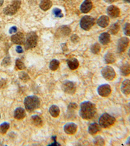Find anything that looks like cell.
<instances>
[{"label":"cell","mask_w":130,"mask_h":146,"mask_svg":"<svg viewBox=\"0 0 130 146\" xmlns=\"http://www.w3.org/2000/svg\"><path fill=\"white\" fill-rule=\"evenodd\" d=\"M120 30V25L118 23L113 24L109 28V31L112 35H116Z\"/></svg>","instance_id":"cell-28"},{"label":"cell","mask_w":130,"mask_h":146,"mask_svg":"<svg viewBox=\"0 0 130 146\" xmlns=\"http://www.w3.org/2000/svg\"><path fill=\"white\" fill-rule=\"evenodd\" d=\"M49 112L50 113L51 116L57 117L59 116V115L60 114V109L57 105H52L51 107L49 108Z\"/></svg>","instance_id":"cell-23"},{"label":"cell","mask_w":130,"mask_h":146,"mask_svg":"<svg viewBox=\"0 0 130 146\" xmlns=\"http://www.w3.org/2000/svg\"><path fill=\"white\" fill-rule=\"evenodd\" d=\"M62 88L64 92L68 94H74L76 90V86H75V84L70 81L64 82Z\"/></svg>","instance_id":"cell-8"},{"label":"cell","mask_w":130,"mask_h":146,"mask_svg":"<svg viewBox=\"0 0 130 146\" xmlns=\"http://www.w3.org/2000/svg\"><path fill=\"white\" fill-rule=\"evenodd\" d=\"M14 116H15V118L17 119H22L23 118H24L25 117V110L22 107L17 108V109L15 110Z\"/></svg>","instance_id":"cell-18"},{"label":"cell","mask_w":130,"mask_h":146,"mask_svg":"<svg viewBox=\"0 0 130 146\" xmlns=\"http://www.w3.org/2000/svg\"><path fill=\"white\" fill-rule=\"evenodd\" d=\"M77 105H76V103H70L69 106H68V111L71 110V112L74 111V110H75V109H77Z\"/></svg>","instance_id":"cell-36"},{"label":"cell","mask_w":130,"mask_h":146,"mask_svg":"<svg viewBox=\"0 0 130 146\" xmlns=\"http://www.w3.org/2000/svg\"><path fill=\"white\" fill-rule=\"evenodd\" d=\"M120 71L123 76H127L130 74V64L128 63H126L122 65L120 68Z\"/></svg>","instance_id":"cell-21"},{"label":"cell","mask_w":130,"mask_h":146,"mask_svg":"<svg viewBox=\"0 0 130 146\" xmlns=\"http://www.w3.org/2000/svg\"><path fill=\"white\" fill-rule=\"evenodd\" d=\"M129 122H130V116H129Z\"/></svg>","instance_id":"cell-46"},{"label":"cell","mask_w":130,"mask_h":146,"mask_svg":"<svg viewBox=\"0 0 130 146\" xmlns=\"http://www.w3.org/2000/svg\"><path fill=\"white\" fill-rule=\"evenodd\" d=\"M53 14L56 17L62 18L63 16V14L62 13V11H61V9L58 8H55L53 9Z\"/></svg>","instance_id":"cell-35"},{"label":"cell","mask_w":130,"mask_h":146,"mask_svg":"<svg viewBox=\"0 0 130 146\" xmlns=\"http://www.w3.org/2000/svg\"><path fill=\"white\" fill-rule=\"evenodd\" d=\"M16 31H17V27H15V26L12 27L11 29H9V33H11V34L15 33Z\"/></svg>","instance_id":"cell-38"},{"label":"cell","mask_w":130,"mask_h":146,"mask_svg":"<svg viewBox=\"0 0 130 146\" xmlns=\"http://www.w3.org/2000/svg\"><path fill=\"white\" fill-rule=\"evenodd\" d=\"M96 112V108L93 103L90 101H85L81 104L79 114L84 119H92Z\"/></svg>","instance_id":"cell-1"},{"label":"cell","mask_w":130,"mask_h":146,"mask_svg":"<svg viewBox=\"0 0 130 146\" xmlns=\"http://www.w3.org/2000/svg\"><path fill=\"white\" fill-rule=\"evenodd\" d=\"M9 129V123H7V122H5V123H3L1 125H0V133L2 134L6 133Z\"/></svg>","instance_id":"cell-29"},{"label":"cell","mask_w":130,"mask_h":146,"mask_svg":"<svg viewBox=\"0 0 130 146\" xmlns=\"http://www.w3.org/2000/svg\"><path fill=\"white\" fill-rule=\"evenodd\" d=\"M99 26L103 28L107 27L109 24V18L107 16H101L97 21Z\"/></svg>","instance_id":"cell-16"},{"label":"cell","mask_w":130,"mask_h":146,"mask_svg":"<svg viewBox=\"0 0 130 146\" xmlns=\"http://www.w3.org/2000/svg\"><path fill=\"white\" fill-rule=\"evenodd\" d=\"M98 93L101 97H107L111 93V88L109 84H102L98 87Z\"/></svg>","instance_id":"cell-10"},{"label":"cell","mask_w":130,"mask_h":146,"mask_svg":"<svg viewBox=\"0 0 130 146\" xmlns=\"http://www.w3.org/2000/svg\"><path fill=\"white\" fill-rule=\"evenodd\" d=\"M95 22V20L93 18L90 16H85L81 18L80 21V26L85 31H89L93 26Z\"/></svg>","instance_id":"cell-5"},{"label":"cell","mask_w":130,"mask_h":146,"mask_svg":"<svg viewBox=\"0 0 130 146\" xmlns=\"http://www.w3.org/2000/svg\"><path fill=\"white\" fill-rule=\"evenodd\" d=\"M77 126L74 123H68L64 127V131L68 135H74L77 131Z\"/></svg>","instance_id":"cell-13"},{"label":"cell","mask_w":130,"mask_h":146,"mask_svg":"<svg viewBox=\"0 0 130 146\" xmlns=\"http://www.w3.org/2000/svg\"><path fill=\"white\" fill-rule=\"evenodd\" d=\"M3 3V0H0V7H1Z\"/></svg>","instance_id":"cell-43"},{"label":"cell","mask_w":130,"mask_h":146,"mask_svg":"<svg viewBox=\"0 0 130 146\" xmlns=\"http://www.w3.org/2000/svg\"><path fill=\"white\" fill-rule=\"evenodd\" d=\"M21 1L20 0H15L12 2L11 5L3 9V13L5 15L9 16H13L17 13L18 9L20 8Z\"/></svg>","instance_id":"cell-4"},{"label":"cell","mask_w":130,"mask_h":146,"mask_svg":"<svg viewBox=\"0 0 130 146\" xmlns=\"http://www.w3.org/2000/svg\"><path fill=\"white\" fill-rule=\"evenodd\" d=\"M104 1H105V2H107V3H112L115 1V0H104Z\"/></svg>","instance_id":"cell-41"},{"label":"cell","mask_w":130,"mask_h":146,"mask_svg":"<svg viewBox=\"0 0 130 146\" xmlns=\"http://www.w3.org/2000/svg\"><path fill=\"white\" fill-rule=\"evenodd\" d=\"M16 51H17L18 53H23V49L20 46H18L16 48Z\"/></svg>","instance_id":"cell-39"},{"label":"cell","mask_w":130,"mask_h":146,"mask_svg":"<svg viewBox=\"0 0 130 146\" xmlns=\"http://www.w3.org/2000/svg\"><path fill=\"white\" fill-rule=\"evenodd\" d=\"M100 49H101V48H100V44L98 43L94 44V45H93L91 47V51L94 54H98L100 53Z\"/></svg>","instance_id":"cell-30"},{"label":"cell","mask_w":130,"mask_h":146,"mask_svg":"<svg viewBox=\"0 0 130 146\" xmlns=\"http://www.w3.org/2000/svg\"><path fill=\"white\" fill-rule=\"evenodd\" d=\"M122 92L126 96L130 94V80L126 79L122 82L121 85Z\"/></svg>","instance_id":"cell-15"},{"label":"cell","mask_w":130,"mask_h":146,"mask_svg":"<svg viewBox=\"0 0 130 146\" xmlns=\"http://www.w3.org/2000/svg\"><path fill=\"white\" fill-rule=\"evenodd\" d=\"M16 66L19 70H23L25 69V65L23 64V62L20 59H17L16 60Z\"/></svg>","instance_id":"cell-32"},{"label":"cell","mask_w":130,"mask_h":146,"mask_svg":"<svg viewBox=\"0 0 130 146\" xmlns=\"http://www.w3.org/2000/svg\"><path fill=\"white\" fill-rule=\"evenodd\" d=\"M101 75L107 81H112L115 78L116 73L112 67L105 66L101 70Z\"/></svg>","instance_id":"cell-7"},{"label":"cell","mask_w":130,"mask_h":146,"mask_svg":"<svg viewBox=\"0 0 130 146\" xmlns=\"http://www.w3.org/2000/svg\"><path fill=\"white\" fill-rule=\"evenodd\" d=\"M116 119L111 115L104 113L99 119V125L102 128H109L115 123Z\"/></svg>","instance_id":"cell-3"},{"label":"cell","mask_w":130,"mask_h":146,"mask_svg":"<svg viewBox=\"0 0 130 146\" xmlns=\"http://www.w3.org/2000/svg\"><path fill=\"white\" fill-rule=\"evenodd\" d=\"M71 39H72V40L74 42H77V41L78 40V39L79 38H78V36L77 35H73L72 38H71Z\"/></svg>","instance_id":"cell-40"},{"label":"cell","mask_w":130,"mask_h":146,"mask_svg":"<svg viewBox=\"0 0 130 146\" xmlns=\"http://www.w3.org/2000/svg\"><path fill=\"white\" fill-rule=\"evenodd\" d=\"M31 121L32 123L35 126L38 127H40L42 125V120L39 116H33L31 117Z\"/></svg>","instance_id":"cell-24"},{"label":"cell","mask_w":130,"mask_h":146,"mask_svg":"<svg viewBox=\"0 0 130 146\" xmlns=\"http://www.w3.org/2000/svg\"><path fill=\"white\" fill-rule=\"evenodd\" d=\"M52 6V2L51 0H41L40 3V7L43 11H48Z\"/></svg>","instance_id":"cell-19"},{"label":"cell","mask_w":130,"mask_h":146,"mask_svg":"<svg viewBox=\"0 0 130 146\" xmlns=\"http://www.w3.org/2000/svg\"><path fill=\"white\" fill-rule=\"evenodd\" d=\"M104 58H105V61L107 64H112L116 61L115 56L111 53H107L105 55Z\"/></svg>","instance_id":"cell-25"},{"label":"cell","mask_w":130,"mask_h":146,"mask_svg":"<svg viewBox=\"0 0 130 146\" xmlns=\"http://www.w3.org/2000/svg\"><path fill=\"white\" fill-rule=\"evenodd\" d=\"M99 40H100V43L102 44L103 45H107L110 42L111 37L110 35L108 33H103L100 35V37H99Z\"/></svg>","instance_id":"cell-17"},{"label":"cell","mask_w":130,"mask_h":146,"mask_svg":"<svg viewBox=\"0 0 130 146\" xmlns=\"http://www.w3.org/2000/svg\"><path fill=\"white\" fill-rule=\"evenodd\" d=\"M93 8V3L91 0H85V1L81 4V11L83 13H87L91 10Z\"/></svg>","instance_id":"cell-14"},{"label":"cell","mask_w":130,"mask_h":146,"mask_svg":"<svg viewBox=\"0 0 130 146\" xmlns=\"http://www.w3.org/2000/svg\"><path fill=\"white\" fill-rule=\"evenodd\" d=\"M70 29L67 26H63L58 29L57 33L59 34L64 35V36H68L70 33Z\"/></svg>","instance_id":"cell-26"},{"label":"cell","mask_w":130,"mask_h":146,"mask_svg":"<svg viewBox=\"0 0 130 146\" xmlns=\"http://www.w3.org/2000/svg\"><path fill=\"white\" fill-rule=\"evenodd\" d=\"M67 63L68 67H69L70 69L71 70H75L77 69L78 66H79V62H78V60L75 58H70L69 60H68Z\"/></svg>","instance_id":"cell-22"},{"label":"cell","mask_w":130,"mask_h":146,"mask_svg":"<svg viewBox=\"0 0 130 146\" xmlns=\"http://www.w3.org/2000/svg\"><path fill=\"white\" fill-rule=\"evenodd\" d=\"M59 61L54 59L53 60H51L50 63H49V68H50V70H51L52 71H55V70H57L58 68L59 67Z\"/></svg>","instance_id":"cell-27"},{"label":"cell","mask_w":130,"mask_h":146,"mask_svg":"<svg viewBox=\"0 0 130 146\" xmlns=\"http://www.w3.org/2000/svg\"><path fill=\"white\" fill-rule=\"evenodd\" d=\"M124 32L126 36H130V23H126L124 26Z\"/></svg>","instance_id":"cell-33"},{"label":"cell","mask_w":130,"mask_h":146,"mask_svg":"<svg viewBox=\"0 0 130 146\" xmlns=\"http://www.w3.org/2000/svg\"><path fill=\"white\" fill-rule=\"evenodd\" d=\"M100 130V125L97 124L96 123H92L89 125V133L91 134V135H95L97 133H98Z\"/></svg>","instance_id":"cell-20"},{"label":"cell","mask_w":130,"mask_h":146,"mask_svg":"<svg viewBox=\"0 0 130 146\" xmlns=\"http://www.w3.org/2000/svg\"><path fill=\"white\" fill-rule=\"evenodd\" d=\"M94 143L97 145H105V142L101 136H97L94 140Z\"/></svg>","instance_id":"cell-31"},{"label":"cell","mask_w":130,"mask_h":146,"mask_svg":"<svg viewBox=\"0 0 130 146\" xmlns=\"http://www.w3.org/2000/svg\"><path fill=\"white\" fill-rule=\"evenodd\" d=\"M126 144L128 145H130V137L127 139V142H126Z\"/></svg>","instance_id":"cell-42"},{"label":"cell","mask_w":130,"mask_h":146,"mask_svg":"<svg viewBox=\"0 0 130 146\" xmlns=\"http://www.w3.org/2000/svg\"><path fill=\"white\" fill-rule=\"evenodd\" d=\"M24 105L25 109L28 112H32L37 109L41 105V101L37 96H28L24 100Z\"/></svg>","instance_id":"cell-2"},{"label":"cell","mask_w":130,"mask_h":146,"mask_svg":"<svg viewBox=\"0 0 130 146\" xmlns=\"http://www.w3.org/2000/svg\"><path fill=\"white\" fill-rule=\"evenodd\" d=\"M129 40L128 38L122 37L120 38L117 44V51L118 53H123L127 49V46L129 45Z\"/></svg>","instance_id":"cell-9"},{"label":"cell","mask_w":130,"mask_h":146,"mask_svg":"<svg viewBox=\"0 0 130 146\" xmlns=\"http://www.w3.org/2000/svg\"><path fill=\"white\" fill-rule=\"evenodd\" d=\"M124 1H126V3H130V0H124Z\"/></svg>","instance_id":"cell-44"},{"label":"cell","mask_w":130,"mask_h":146,"mask_svg":"<svg viewBox=\"0 0 130 146\" xmlns=\"http://www.w3.org/2000/svg\"><path fill=\"white\" fill-rule=\"evenodd\" d=\"M19 77H20V79H22V81L24 82L27 81L29 79V77L28 76V75L24 72H21L20 74H19Z\"/></svg>","instance_id":"cell-34"},{"label":"cell","mask_w":130,"mask_h":146,"mask_svg":"<svg viewBox=\"0 0 130 146\" xmlns=\"http://www.w3.org/2000/svg\"><path fill=\"white\" fill-rule=\"evenodd\" d=\"M0 117H1V114H0Z\"/></svg>","instance_id":"cell-47"},{"label":"cell","mask_w":130,"mask_h":146,"mask_svg":"<svg viewBox=\"0 0 130 146\" xmlns=\"http://www.w3.org/2000/svg\"><path fill=\"white\" fill-rule=\"evenodd\" d=\"M107 15L112 18L119 17L120 14V9L115 5H111L107 9Z\"/></svg>","instance_id":"cell-11"},{"label":"cell","mask_w":130,"mask_h":146,"mask_svg":"<svg viewBox=\"0 0 130 146\" xmlns=\"http://www.w3.org/2000/svg\"><path fill=\"white\" fill-rule=\"evenodd\" d=\"M11 63V59L9 56H7L4 58V60H3V62H2V65L4 66H7Z\"/></svg>","instance_id":"cell-37"},{"label":"cell","mask_w":130,"mask_h":146,"mask_svg":"<svg viewBox=\"0 0 130 146\" xmlns=\"http://www.w3.org/2000/svg\"><path fill=\"white\" fill-rule=\"evenodd\" d=\"M128 55H129V56L130 57V48H129V51H128Z\"/></svg>","instance_id":"cell-45"},{"label":"cell","mask_w":130,"mask_h":146,"mask_svg":"<svg viewBox=\"0 0 130 146\" xmlns=\"http://www.w3.org/2000/svg\"><path fill=\"white\" fill-rule=\"evenodd\" d=\"M11 40L13 43L21 45V44H24L25 42V36L22 33H17L15 35H14L11 37Z\"/></svg>","instance_id":"cell-12"},{"label":"cell","mask_w":130,"mask_h":146,"mask_svg":"<svg viewBox=\"0 0 130 146\" xmlns=\"http://www.w3.org/2000/svg\"><path fill=\"white\" fill-rule=\"evenodd\" d=\"M38 37L37 34L34 32H31L27 35L25 42V47L27 49L35 48L37 46Z\"/></svg>","instance_id":"cell-6"}]
</instances>
